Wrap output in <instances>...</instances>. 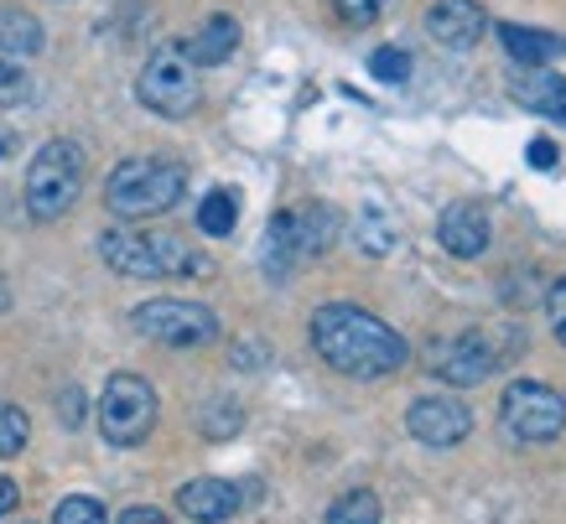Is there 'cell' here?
<instances>
[{"instance_id":"cell-7","label":"cell","mask_w":566,"mask_h":524,"mask_svg":"<svg viewBox=\"0 0 566 524\" xmlns=\"http://www.w3.org/2000/svg\"><path fill=\"white\" fill-rule=\"evenodd\" d=\"M130 327L140 338L167 343V348H203L219 338V317L203 302H177V296H156L130 312Z\"/></svg>"},{"instance_id":"cell-6","label":"cell","mask_w":566,"mask_h":524,"mask_svg":"<svg viewBox=\"0 0 566 524\" xmlns=\"http://www.w3.org/2000/svg\"><path fill=\"white\" fill-rule=\"evenodd\" d=\"M156 426V389L140 374H115L99 395V437L109 447H140Z\"/></svg>"},{"instance_id":"cell-26","label":"cell","mask_w":566,"mask_h":524,"mask_svg":"<svg viewBox=\"0 0 566 524\" xmlns=\"http://www.w3.org/2000/svg\"><path fill=\"white\" fill-rule=\"evenodd\" d=\"M213 410H219V416H203V431H208V437H229V431H240L244 416H240V406H234V400H219Z\"/></svg>"},{"instance_id":"cell-12","label":"cell","mask_w":566,"mask_h":524,"mask_svg":"<svg viewBox=\"0 0 566 524\" xmlns=\"http://www.w3.org/2000/svg\"><path fill=\"white\" fill-rule=\"evenodd\" d=\"M427 32L437 36L447 52H468V48H479V42H483L489 17H483L479 0H431Z\"/></svg>"},{"instance_id":"cell-5","label":"cell","mask_w":566,"mask_h":524,"mask_svg":"<svg viewBox=\"0 0 566 524\" xmlns=\"http://www.w3.org/2000/svg\"><path fill=\"white\" fill-rule=\"evenodd\" d=\"M499 426L510 441H556L566 431V400L541 379H515L504 385Z\"/></svg>"},{"instance_id":"cell-29","label":"cell","mask_w":566,"mask_h":524,"mask_svg":"<svg viewBox=\"0 0 566 524\" xmlns=\"http://www.w3.org/2000/svg\"><path fill=\"white\" fill-rule=\"evenodd\" d=\"M115 524H172V520H167L161 509H151V504H136V509H125Z\"/></svg>"},{"instance_id":"cell-21","label":"cell","mask_w":566,"mask_h":524,"mask_svg":"<svg viewBox=\"0 0 566 524\" xmlns=\"http://www.w3.org/2000/svg\"><path fill=\"white\" fill-rule=\"evenodd\" d=\"M379 499L369 489H354L344 493V499H333V509H327V524H379Z\"/></svg>"},{"instance_id":"cell-14","label":"cell","mask_w":566,"mask_h":524,"mask_svg":"<svg viewBox=\"0 0 566 524\" xmlns=\"http://www.w3.org/2000/svg\"><path fill=\"white\" fill-rule=\"evenodd\" d=\"M177 509L198 524H219V520H229V514H240V489H234L229 478H192V483H182V493H177Z\"/></svg>"},{"instance_id":"cell-2","label":"cell","mask_w":566,"mask_h":524,"mask_svg":"<svg viewBox=\"0 0 566 524\" xmlns=\"http://www.w3.org/2000/svg\"><path fill=\"white\" fill-rule=\"evenodd\" d=\"M188 192V167L182 161H167V156H130L109 171L104 182V203L109 213L125 223L136 219H156V213H172Z\"/></svg>"},{"instance_id":"cell-10","label":"cell","mask_w":566,"mask_h":524,"mask_svg":"<svg viewBox=\"0 0 566 524\" xmlns=\"http://www.w3.org/2000/svg\"><path fill=\"white\" fill-rule=\"evenodd\" d=\"M427 364L437 379H447V385H483L489 374L499 369V354L489 348V338H479V333H463V338H442L427 348Z\"/></svg>"},{"instance_id":"cell-3","label":"cell","mask_w":566,"mask_h":524,"mask_svg":"<svg viewBox=\"0 0 566 524\" xmlns=\"http://www.w3.org/2000/svg\"><path fill=\"white\" fill-rule=\"evenodd\" d=\"M99 254H104V265H109V271L140 275V281L208 271L203 260L192 254L188 239L156 234V229H104V234H99Z\"/></svg>"},{"instance_id":"cell-11","label":"cell","mask_w":566,"mask_h":524,"mask_svg":"<svg viewBox=\"0 0 566 524\" xmlns=\"http://www.w3.org/2000/svg\"><path fill=\"white\" fill-rule=\"evenodd\" d=\"M406 426H411V437L421 441V447H458V441H468V431H473V410L463 406V400H452V395H421L411 410H406Z\"/></svg>"},{"instance_id":"cell-25","label":"cell","mask_w":566,"mask_h":524,"mask_svg":"<svg viewBox=\"0 0 566 524\" xmlns=\"http://www.w3.org/2000/svg\"><path fill=\"white\" fill-rule=\"evenodd\" d=\"M32 94V84H27V73H21L17 57H6L0 52V104H21Z\"/></svg>"},{"instance_id":"cell-17","label":"cell","mask_w":566,"mask_h":524,"mask_svg":"<svg viewBox=\"0 0 566 524\" xmlns=\"http://www.w3.org/2000/svg\"><path fill=\"white\" fill-rule=\"evenodd\" d=\"M515 104L520 109H531V115H546V119H562L566 125V78L551 69H531L515 78Z\"/></svg>"},{"instance_id":"cell-34","label":"cell","mask_w":566,"mask_h":524,"mask_svg":"<svg viewBox=\"0 0 566 524\" xmlns=\"http://www.w3.org/2000/svg\"><path fill=\"white\" fill-rule=\"evenodd\" d=\"M11 306V286H6V275H0V312Z\"/></svg>"},{"instance_id":"cell-32","label":"cell","mask_w":566,"mask_h":524,"mask_svg":"<svg viewBox=\"0 0 566 524\" xmlns=\"http://www.w3.org/2000/svg\"><path fill=\"white\" fill-rule=\"evenodd\" d=\"M17 499H21V489L11 483V478H0V520H6V514L17 509Z\"/></svg>"},{"instance_id":"cell-20","label":"cell","mask_w":566,"mask_h":524,"mask_svg":"<svg viewBox=\"0 0 566 524\" xmlns=\"http://www.w3.org/2000/svg\"><path fill=\"white\" fill-rule=\"evenodd\" d=\"M354 239H359V250L364 254H390L395 250V239H400V229H395V219L385 213V208H364L359 219H354Z\"/></svg>"},{"instance_id":"cell-28","label":"cell","mask_w":566,"mask_h":524,"mask_svg":"<svg viewBox=\"0 0 566 524\" xmlns=\"http://www.w3.org/2000/svg\"><path fill=\"white\" fill-rule=\"evenodd\" d=\"M546 312H551V327H556V338L566 343V275H562V281H551Z\"/></svg>"},{"instance_id":"cell-9","label":"cell","mask_w":566,"mask_h":524,"mask_svg":"<svg viewBox=\"0 0 566 524\" xmlns=\"http://www.w3.org/2000/svg\"><path fill=\"white\" fill-rule=\"evenodd\" d=\"M338 234V219L327 208H302V213H275L265 229V271L286 275L302 260L327 250V239Z\"/></svg>"},{"instance_id":"cell-23","label":"cell","mask_w":566,"mask_h":524,"mask_svg":"<svg viewBox=\"0 0 566 524\" xmlns=\"http://www.w3.org/2000/svg\"><path fill=\"white\" fill-rule=\"evenodd\" d=\"M52 524H109V520H104V504H99V499L73 493V499H63V504L52 509Z\"/></svg>"},{"instance_id":"cell-27","label":"cell","mask_w":566,"mask_h":524,"mask_svg":"<svg viewBox=\"0 0 566 524\" xmlns=\"http://www.w3.org/2000/svg\"><path fill=\"white\" fill-rule=\"evenodd\" d=\"M333 6H338V17H348L354 27H364V21H375L390 0H333Z\"/></svg>"},{"instance_id":"cell-16","label":"cell","mask_w":566,"mask_h":524,"mask_svg":"<svg viewBox=\"0 0 566 524\" xmlns=\"http://www.w3.org/2000/svg\"><path fill=\"white\" fill-rule=\"evenodd\" d=\"M494 32H499V42H504V52L515 57L520 69H546L551 57H562V52H566V36H556V32H541V27H520V21H499Z\"/></svg>"},{"instance_id":"cell-18","label":"cell","mask_w":566,"mask_h":524,"mask_svg":"<svg viewBox=\"0 0 566 524\" xmlns=\"http://www.w3.org/2000/svg\"><path fill=\"white\" fill-rule=\"evenodd\" d=\"M234 223H240V192H229V187H213L203 203H198V229L213 239L234 234Z\"/></svg>"},{"instance_id":"cell-22","label":"cell","mask_w":566,"mask_h":524,"mask_svg":"<svg viewBox=\"0 0 566 524\" xmlns=\"http://www.w3.org/2000/svg\"><path fill=\"white\" fill-rule=\"evenodd\" d=\"M27 437H32L27 410H21V406H6V400H0V457H21Z\"/></svg>"},{"instance_id":"cell-30","label":"cell","mask_w":566,"mask_h":524,"mask_svg":"<svg viewBox=\"0 0 566 524\" xmlns=\"http://www.w3.org/2000/svg\"><path fill=\"white\" fill-rule=\"evenodd\" d=\"M531 167H535V171H551V167H556V146H551L546 136L531 140Z\"/></svg>"},{"instance_id":"cell-31","label":"cell","mask_w":566,"mask_h":524,"mask_svg":"<svg viewBox=\"0 0 566 524\" xmlns=\"http://www.w3.org/2000/svg\"><path fill=\"white\" fill-rule=\"evenodd\" d=\"M57 416H63V426H78V421H84V395H78V389H69V395H63V410H57Z\"/></svg>"},{"instance_id":"cell-13","label":"cell","mask_w":566,"mask_h":524,"mask_svg":"<svg viewBox=\"0 0 566 524\" xmlns=\"http://www.w3.org/2000/svg\"><path fill=\"white\" fill-rule=\"evenodd\" d=\"M489 213H483L479 203H452L442 213V223H437V239H442V250L452 254V260H479L483 250H489Z\"/></svg>"},{"instance_id":"cell-8","label":"cell","mask_w":566,"mask_h":524,"mask_svg":"<svg viewBox=\"0 0 566 524\" xmlns=\"http://www.w3.org/2000/svg\"><path fill=\"white\" fill-rule=\"evenodd\" d=\"M136 99L161 119H182L198 109L203 94H198V73H192V63L182 57V48H161L146 57V69H140V78H136Z\"/></svg>"},{"instance_id":"cell-24","label":"cell","mask_w":566,"mask_h":524,"mask_svg":"<svg viewBox=\"0 0 566 524\" xmlns=\"http://www.w3.org/2000/svg\"><path fill=\"white\" fill-rule=\"evenodd\" d=\"M369 73H375L379 84H406V78H411V52L379 48L375 57H369Z\"/></svg>"},{"instance_id":"cell-1","label":"cell","mask_w":566,"mask_h":524,"mask_svg":"<svg viewBox=\"0 0 566 524\" xmlns=\"http://www.w3.org/2000/svg\"><path fill=\"white\" fill-rule=\"evenodd\" d=\"M312 348L327 369L348 374V379H385V374L406 369V338L390 322H379L375 312H364L354 302H327L312 312Z\"/></svg>"},{"instance_id":"cell-15","label":"cell","mask_w":566,"mask_h":524,"mask_svg":"<svg viewBox=\"0 0 566 524\" xmlns=\"http://www.w3.org/2000/svg\"><path fill=\"white\" fill-rule=\"evenodd\" d=\"M177 48H182V57H188L192 69H219V63H229L234 48H240V21L234 17H208L203 27H198L188 42H177Z\"/></svg>"},{"instance_id":"cell-33","label":"cell","mask_w":566,"mask_h":524,"mask_svg":"<svg viewBox=\"0 0 566 524\" xmlns=\"http://www.w3.org/2000/svg\"><path fill=\"white\" fill-rule=\"evenodd\" d=\"M11 151H17V130H6V125H0V161H6Z\"/></svg>"},{"instance_id":"cell-4","label":"cell","mask_w":566,"mask_h":524,"mask_svg":"<svg viewBox=\"0 0 566 524\" xmlns=\"http://www.w3.org/2000/svg\"><path fill=\"white\" fill-rule=\"evenodd\" d=\"M84 192V146L78 140H48L27 167V213L42 223L63 219Z\"/></svg>"},{"instance_id":"cell-19","label":"cell","mask_w":566,"mask_h":524,"mask_svg":"<svg viewBox=\"0 0 566 524\" xmlns=\"http://www.w3.org/2000/svg\"><path fill=\"white\" fill-rule=\"evenodd\" d=\"M0 52L6 57H32L42 52V27L27 11H0Z\"/></svg>"}]
</instances>
